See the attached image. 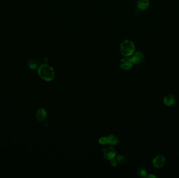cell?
Wrapping results in <instances>:
<instances>
[{"instance_id":"cell-15","label":"cell","mask_w":179,"mask_h":178,"mask_svg":"<svg viewBox=\"0 0 179 178\" xmlns=\"http://www.w3.org/2000/svg\"><path fill=\"white\" fill-rule=\"evenodd\" d=\"M110 161H111L110 164H111L112 167H116L117 165V161L116 160H115L114 159H112Z\"/></svg>"},{"instance_id":"cell-14","label":"cell","mask_w":179,"mask_h":178,"mask_svg":"<svg viewBox=\"0 0 179 178\" xmlns=\"http://www.w3.org/2000/svg\"><path fill=\"white\" fill-rule=\"evenodd\" d=\"M99 143H100V144L102 145H105L106 144H108V139H107V137H101L100 139H99Z\"/></svg>"},{"instance_id":"cell-3","label":"cell","mask_w":179,"mask_h":178,"mask_svg":"<svg viewBox=\"0 0 179 178\" xmlns=\"http://www.w3.org/2000/svg\"><path fill=\"white\" fill-rule=\"evenodd\" d=\"M133 61L130 57H124L120 61V69L125 71H128L133 67Z\"/></svg>"},{"instance_id":"cell-16","label":"cell","mask_w":179,"mask_h":178,"mask_svg":"<svg viewBox=\"0 0 179 178\" xmlns=\"http://www.w3.org/2000/svg\"><path fill=\"white\" fill-rule=\"evenodd\" d=\"M146 177H148V178H156L157 176H154V175H152V174H151V175H149V176H146Z\"/></svg>"},{"instance_id":"cell-10","label":"cell","mask_w":179,"mask_h":178,"mask_svg":"<svg viewBox=\"0 0 179 178\" xmlns=\"http://www.w3.org/2000/svg\"><path fill=\"white\" fill-rule=\"evenodd\" d=\"M106 137L108 139V144L110 146H115L120 142L119 138L114 134H110Z\"/></svg>"},{"instance_id":"cell-2","label":"cell","mask_w":179,"mask_h":178,"mask_svg":"<svg viewBox=\"0 0 179 178\" xmlns=\"http://www.w3.org/2000/svg\"><path fill=\"white\" fill-rule=\"evenodd\" d=\"M135 49V44L131 40H125L120 46V51L124 57H131L134 54Z\"/></svg>"},{"instance_id":"cell-5","label":"cell","mask_w":179,"mask_h":178,"mask_svg":"<svg viewBox=\"0 0 179 178\" xmlns=\"http://www.w3.org/2000/svg\"><path fill=\"white\" fill-rule=\"evenodd\" d=\"M103 157L106 160H112L113 159H114L115 157L116 156V151L112 147L104 148V150H103Z\"/></svg>"},{"instance_id":"cell-7","label":"cell","mask_w":179,"mask_h":178,"mask_svg":"<svg viewBox=\"0 0 179 178\" xmlns=\"http://www.w3.org/2000/svg\"><path fill=\"white\" fill-rule=\"evenodd\" d=\"M36 119L40 122H43L45 121L47 118V112L46 110L44 108H40L36 113Z\"/></svg>"},{"instance_id":"cell-11","label":"cell","mask_w":179,"mask_h":178,"mask_svg":"<svg viewBox=\"0 0 179 178\" xmlns=\"http://www.w3.org/2000/svg\"><path fill=\"white\" fill-rule=\"evenodd\" d=\"M116 160L119 164H122V165L125 164L127 162V158L122 155H118L116 157Z\"/></svg>"},{"instance_id":"cell-8","label":"cell","mask_w":179,"mask_h":178,"mask_svg":"<svg viewBox=\"0 0 179 178\" xmlns=\"http://www.w3.org/2000/svg\"><path fill=\"white\" fill-rule=\"evenodd\" d=\"M176 102V98L173 95L169 94L166 95L163 99V102L168 107L173 105Z\"/></svg>"},{"instance_id":"cell-13","label":"cell","mask_w":179,"mask_h":178,"mask_svg":"<svg viewBox=\"0 0 179 178\" xmlns=\"http://www.w3.org/2000/svg\"><path fill=\"white\" fill-rule=\"evenodd\" d=\"M29 68L32 69H35L37 68V63L36 62V61L30 60L28 63Z\"/></svg>"},{"instance_id":"cell-4","label":"cell","mask_w":179,"mask_h":178,"mask_svg":"<svg viewBox=\"0 0 179 178\" xmlns=\"http://www.w3.org/2000/svg\"><path fill=\"white\" fill-rule=\"evenodd\" d=\"M131 60L133 61L134 64H139L145 61V57L144 54L142 52H135L134 54L132 55V57H131Z\"/></svg>"},{"instance_id":"cell-1","label":"cell","mask_w":179,"mask_h":178,"mask_svg":"<svg viewBox=\"0 0 179 178\" xmlns=\"http://www.w3.org/2000/svg\"><path fill=\"white\" fill-rule=\"evenodd\" d=\"M38 74L41 79L47 82L52 81L55 77L54 69L47 64H41L38 68Z\"/></svg>"},{"instance_id":"cell-12","label":"cell","mask_w":179,"mask_h":178,"mask_svg":"<svg viewBox=\"0 0 179 178\" xmlns=\"http://www.w3.org/2000/svg\"><path fill=\"white\" fill-rule=\"evenodd\" d=\"M137 174L139 176L145 178L147 176V171L144 168L140 167L138 169Z\"/></svg>"},{"instance_id":"cell-6","label":"cell","mask_w":179,"mask_h":178,"mask_svg":"<svg viewBox=\"0 0 179 178\" xmlns=\"http://www.w3.org/2000/svg\"><path fill=\"white\" fill-rule=\"evenodd\" d=\"M166 162V159L163 156L159 155L156 156L152 160V165L156 168L162 167Z\"/></svg>"},{"instance_id":"cell-9","label":"cell","mask_w":179,"mask_h":178,"mask_svg":"<svg viewBox=\"0 0 179 178\" xmlns=\"http://www.w3.org/2000/svg\"><path fill=\"white\" fill-rule=\"evenodd\" d=\"M150 4L149 0H137V6L141 11H145L148 8Z\"/></svg>"}]
</instances>
